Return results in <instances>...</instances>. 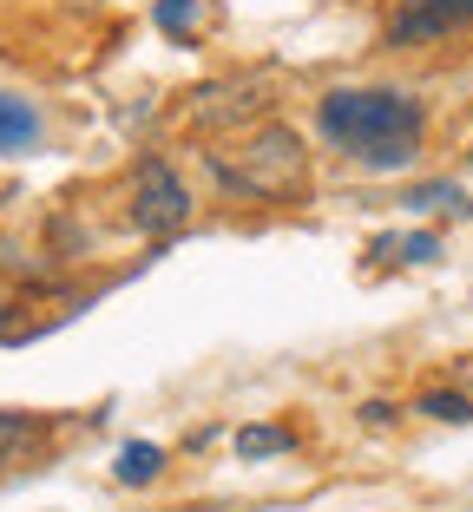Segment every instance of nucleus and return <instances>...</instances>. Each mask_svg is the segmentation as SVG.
<instances>
[{
	"label": "nucleus",
	"instance_id": "4468645a",
	"mask_svg": "<svg viewBox=\"0 0 473 512\" xmlns=\"http://www.w3.org/2000/svg\"><path fill=\"white\" fill-rule=\"evenodd\" d=\"M7 309H14V302H7V289H0V335H7Z\"/></svg>",
	"mask_w": 473,
	"mask_h": 512
},
{
	"label": "nucleus",
	"instance_id": "423d86ee",
	"mask_svg": "<svg viewBox=\"0 0 473 512\" xmlns=\"http://www.w3.org/2000/svg\"><path fill=\"white\" fill-rule=\"evenodd\" d=\"M40 138H46L40 106H33V99H14V92H0V158H27Z\"/></svg>",
	"mask_w": 473,
	"mask_h": 512
},
{
	"label": "nucleus",
	"instance_id": "2eb2a0df",
	"mask_svg": "<svg viewBox=\"0 0 473 512\" xmlns=\"http://www.w3.org/2000/svg\"><path fill=\"white\" fill-rule=\"evenodd\" d=\"M467 165H473V145H467Z\"/></svg>",
	"mask_w": 473,
	"mask_h": 512
},
{
	"label": "nucleus",
	"instance_id": "f257e3e1",
	"mask_svg": "<svg viewBox=\"0 0 473 512\" xmlns=\"http://www.w3.org/2000/svg\"><path fill=\"white\" fill-rule=\"evenodd\" d=\"M316 132L362 171H408L428 145V106L401 86H336L316 99Z\"/></svg>",
	"mask_w": 473,
	"mask_h": 512
},
{
	"label": "nucleus",
	"instance_id": "39448f33",
	"mask_svg": "<svg viewBox=\"0 0 473 512\" xmlns=\"http://www.w3.org/2000/svg\"><path fill=\"white\" fill-rule=\"evenodd\" d=\"M454 33H473V0H401L382 27V46L408 53V46H441Z\"/></svg>",
	"mask_w": 473,
	"mask_h": 512
},
{
	"label": "nucleus",
	"instance_id": "6e6552de",
	"mask_svg": "<svg viewBox=\"0 0 473 512\" xmlns=\"http://www.w3.org/2000/svg\"><path fill=\"white\" fill-rule=\"evenodd\" d=\"M112 473H119V486H152L158 473H165V447H152V440H125L119 460H112Z\"/></svg>",
	"mask_w": 473,
	"mask_h": 512
},
{
	"label": "nucleus",
	"instance_id": "9d476101",
	"mask_svg": "<svg viewBox=\"0 0 473 512\" xmlns=\"http://www.w3.org/2000/svg\"><path fill=\"white\" fill-rule=\"evenodd\" d=\"M152 27L171 33V40H198V27H204V0H158V7H152Z\"/></svg>",
	"mask_w": 473,
	"mask_h": 512
},
{
	"label": "nucleus",
	"instance_id": "1a4fd4ad",
	"mask_svg": "<svg viewBox=\"0 0 473 512\" xmlns=\"http://www.w3.org/2000/svg\"><path fill=\"white\" fill-rule=\"evenodd\" d=\"M46 434V421L40 414H20V407H0V467L7 460H20V453L33 447V440Z\"/></svg>",
	"mask_w": 473,
	"mask_h": 512
},
{
	"label": "nucleus",
	"instance_id": "ddd939ff",
	"mask_svg": "<svg viewBox=\"0 0 473 512\" xmlns=\"http://www.w3.org/2000/svg\"><path fill=\"white\" fill-rule=\"evenodd\" d=\"M401 204H408V211H460V217L473 211V204H467V191H460V184H414V191L401 197Z\"/></svg>",
	"mask_w": 473,
	"mask_h": 512
},
{
	"label": "nucleus",
	"instance_id": "7ed1b4c3",
	"mask_svg": "<svg viewBox=\"0 0 473 512\" xmlns=\"http://www.w3.org/2000/svg\"><path fill=\"white\" fill-rule=\"evenodd\" d=\"M270 112H276V99H270L263 79L230 73V79H211V86L191 92V106H184V132H198V138H244L250 125H263Z\"/></svg>",
	"mask_w": 473,
	"mask_h": 512
},
{
	"label": "nucleus",
	"instance_id": "f03ea898",
	"mask_svg": "<svg viewBox=\"0 0 473 512\" xmlns=\"http://www.w3.org/2000/svg\"><path fill=\"white\" fill-rule=\"evenodd\" d=\"M204 171H211V184L224 197H237V204H303L309 184H316L303 132L283 125V119H263V125H250L244 138L204 151Z\"/></svg>",
	"mask_w": 473,
	"mask_h": 512
},
{
	"label": "nucleus",
	"instance_id": "0eeeda50",
	"mask_svg": "<svg viewBox=\"0 0 473 512\" xmlns=\"http://www.w3.org/2000/svg\"><path fill=\"white\" fill-rule=\"evenodd\" d=\"M368 256L375 263H441V237L434 230H401V237H375Z\"/></svg>",
	"mask_w": 473,
	"mask_h": 512
},
{
	"label": "nucleus",
	"instance_id": "20e7f679",
	"mask_svg": "<svg viewBox=\"0 0 473 512\" xmlns=\"http://www.w3.org/2000/svg\"><path fill=\"white\" fill-rule=\"evenodd\" d=\"M191 204H198L191 184H184L165 158H138L132 178H125V224H132L138 237H178V230L191 224Z\"/></svg>",
	"mask_w": 473,
	"mask_h": 512
},
{
	"label": "nucleus",
	"instance_id": "9b49d317",
	"mask_svg": "<svg viewBox=\"0 0 473 512\" xmlns=\"http://www.w3.org/2000/svg\"><path fill=\"white\" fill-rule=\"evenodd\" d=\"M414 414H428V421L460 427V421H473V401H467V394H454V388H428L421 401H414Z\"/></svg>",
	"mask_w": 473,
	"mask_h": 512
},
{
	"label": "nucleus",
	"instance_id": "f8f14e48",
	"mask_svg": "<svg viewBox=\"0 0 473 512\" xmlns=\"http://www.w3.org/2000/svg\"><path fill=\"white\" fill-rule=\"evenodd\" d=\"M296 434L290 427H237V453L244 460H270V453H290Z\"/></svg>",
	"mask_w": 473,
	"mask_h": 512
}]
</instances>
